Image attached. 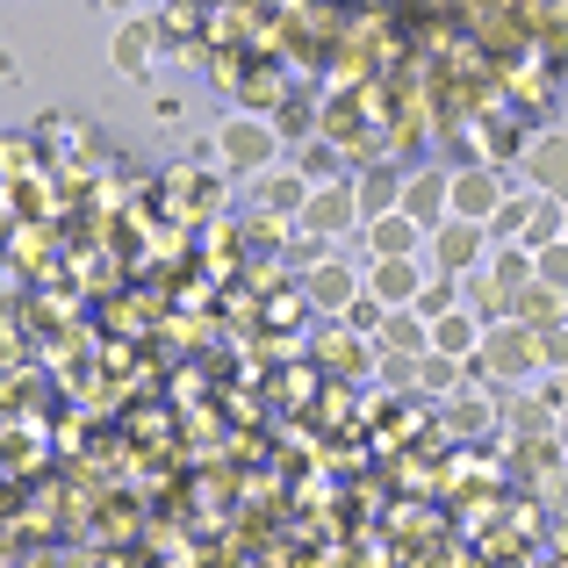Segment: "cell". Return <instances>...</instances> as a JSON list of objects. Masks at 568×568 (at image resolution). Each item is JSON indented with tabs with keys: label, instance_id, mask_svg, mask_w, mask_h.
Returning a JSON list of instances; mask_svg holds the SVG:
<instances>
[{
	"label": "cell",
	"instance_id": "obj_5",
	"mask_svg": "<svg viewBox=\"0 0 568 568\" xmlns=\"http://www.w3.org/2000/svg\"><path fill=\"white\" fill-rule=\"evenodd\" d=\"M310 295H317V303H353V274L346 266H317V274H310Z\"/></svg>",
	"mask_w": 568,
	"mask_h": 568
},
{
	"label": "cell",
	"instance_id": "obj_6",
	"mask_svg": "<svg viewBox=\"0 0 568 568\" xmlns=\"http://www.w3.org/2000/svg\"><path fill=\"white\" fill-rule=\"evenodd\" d=\"M375 295L382 303H410V260H382L375 266Z\"/></svg>",
	"mask_w": 568,
	"mask_h": 568
},
{
	"label": "cell",
	"instance_id": "obj_7",
	"mask_svg": "<svg viewBox=\"0 0 568 568\" xmlns=\"http://www.w3.org/2000/svg\"><path fill=\"white\" fill-rule=\"evenodd\" d=\"M353 194H361V209H367V216H382V209L396 202V173H375V181H361Z\"/></svg>",
	"mask_w": 568,
	"mask_h": 568
},
{
	"label": "cell",
	"instance_id": "obj_3",
	"mask_svg": "<svg viewBox=\"0 0 568 568\" xmlns=\"http://www.w3.org/2000/svg\"><path fill=\"white\" fill-rule=\"evenodd\" d=\"M260 209H274V216H303V209H310V181H295V173L260 181Z\"/></svg>",
	"mask_w": 568,
	"mask_h": 568
},
{
	"label": "cell",
	"instance_id": "obj_2",
	"mask_svg": "<svg viewBox=\"0 0 568 568\" xmlns=\"http://www.w3.org/2000/svg\"><path fill=\"white\" fill-rule=\"evenodd\" d=\"M223 152H231V166H266V159H274V138H266L260 123H231L223 130Z\"/></svg>",
	"mask_w": 568,
	"mask_h": 568
},
{
	"label": "cell",
	"instance_id": "obj_4",
	"mask_svg": "<svg viewBox=\"0 0 568 568\" xmlns=\"http://www.w3.org/2000/svg\"><path fill=\"white\" fill-rule=\"evenodd\" d=\"M367 245H375V260H403V252H410V223H403V216H375Z\"/></svg>",
	"mask_w": 568,
	"mask_h": 568
},
{
	"label": "cell",
	"instance_id": "obj_1",
	"mask_svg": "<svg viewBox=\"0 0 568 568\" xmlns=\"http://www.w3.org/2000/svg\"><path fill=\"white\" fill-rule=\"evenodd\" d=\"M353 216H361V194H353V187L310 194V209H303V223H310V231H324V237H332V231H346Z\"/></svg>",
	"mask_w": 568,
	"mask_h": 568
}]
</instances>
